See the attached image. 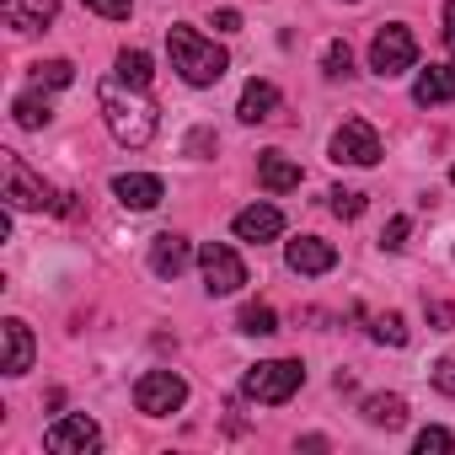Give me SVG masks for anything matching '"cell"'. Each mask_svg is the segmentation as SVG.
<instances>
[{
	"instance_id": "cell-17",
	"label": "cell",
	"mask_w": 455,
	"mask_h": 455,
	"mask_svg": "<svg viewBox=\"0 0 455 455\" xmlns=\"http://www.w3.org/2000/svg\"><path fill=\"white\" fill-rule=\"evenodd\" d=\"M0 338H6V364H0V370H6V375H28L33 370V332H28V322H6V327H0Z\"/></svg>"
},
{
	"instance_id": "cell-1",
	"label": "cell",
	"mask_w": 455,
	"mask_h": 455,
	"mask_svg": "<svg viewBox=\"0 0 455 455\" xmlns=\"http://www.w3.org/2000/svg\"><path fill=\"white\" fill-rule=\"evenodd\" d=\"M97 108L113 129L118 145H150L156 140V102L145 97V86H129V81H102L97 86Z\"/></svg>"
},
{
	"instance_id": "cell-27",
	"label": "cell",
	"mask_w": 455,
	"mask_h": 455,
	"mask_svg": "<svg viewBox=\"0 0 455 455\" xmlns=\"http://www.w3.org/2000/svg\"><path fill=\"white\" fill-rule=\"evenodd\" d=\"M407 231H412V220H407V214H396L386 231H380V247H386V252H402V247H407Z\"/></svg>"
},
{
	"instance_id": "cell-18",
	"label": "cell",
	"mask_w": 455,
	"mask_h": 455,
	"mask_svg": "<svg viewBox=\"0 0 455 455\" xmlns=\"http://www.w3.org/2000/svg\"><path fill=\"white\" fill-rule=\"evenodd\" d=\"M274 108H279V86L274 81H247L242 86V102H236L242 124H263V118H274Z\"/></svg>"
},
{
	"instance_id": "cell-9",
	"label": "cell",
	"mask_w": 455,
	"mask_h": 455,
	"mask_svg": "<svg viewBox=\"0 0 455 455\" xmlns=\"http://www.w3.org/2000/svg\"><path fill=\"white\" fill-rule=\"evenodd\" d=\"M6 198H12V209H49V204H54L49 182H44L22 156H6Z\"/></svg>"
},
{
	"instance_id": "cell-21",
	"label": "cell",
	"mask_w": 455,
	"mask_h": 455,
	"mask_svg": "<svg viewBox=\"0 0 455 455\" xmlns=\"http://www.w3.org/2000/svg\"><path fill=\"white\" fill-rule=\"evenodd\" d=\"M12 113H17V124H22V129H44V124L54 118V108H49L44 97H17V102H12Z\"/></svg>"
},
{
	"instance_id": "cell-23",
	"label": "cell",
	"mask_w": 455,
	"mask_h": 455,
	"mask_svg": "<svg viewBox=\"0 0 455 455\" xmlns=\"http://www.w3.org/2000/svg\"><path fill=\"white\" fill-rule=\"evenodd\" d=\"M33 81L38 86H70L76 81V65L70 60H44V65H33Z\"/></svg>"
},
{
	"instance_id": "cell-33",
	"label": "cell",
	"mask_w": 455,
	"mask_h": 455,
	"mask_svg": "<svg viewBox=\"0 0 455 455\" xmlns=\"http://www.w3.org/2000/svg\"><path fill=\"white\" fill-rule=\"evenodd\" d=\"M450 182H455V166H450Z\"/></svg>"
},
{
	"instance_id": "cell-26",
	"label": "cell",
	"mask_w": 455,
	"mask_h": 455,
	"mask_svg": "<svg viewBox=\"0 0 455 455\" xmlns=\"http://www.w3.org/2000/svg\"><path fill=\"white\" fill-rule=\"evenodd\" d=\"M375 338L391 343V348H402V343H407V322H402L396 311H386V316H375Z\"/></svg>"
},
{
	"instance_id": "cell-29",
	"label": "cell",
	"mask_w": 455,
	"mask_h": 455,
	"mask_svg": "<svg viewBox=\"0 0 455 455\" xmlns=\"http://www.w3.org/2000/svg\"><path fill=\"white\" fill-rule=\"evenodd\" d=\"M86 12H97V17H108V22H124V17L134 12V0H86Z\"/></svg>"
},
{
	"instance_id": "cell-25",
	"label": "cell",
	"mask_w": 455,
	"mask_h": 455,
	"mask_svg": "<svg viewBox=\"0 0 455 455\" xmlns=\"http://www.w3.org/2000/svg\"><path fill=\"white\" fill-rule=\"evenodd\" d=\"M322 70H327V76H348V70H354V54H348V44H343V38H332V44H327Z\"/></svg>"
},
{
	"instance_id": "cell-13",
	"label": "cell",
	"mask_w": 455,
	"mask_h": 455,
	"mask_svg": "<svg viewBox=\"0 0 455 455\" xmlns=\"http://www.w3.org/2000/svg\"><path fill=\"white\" fill-rule=\"evenodd\" d=\"M0 12H6V28L17 33H38L60 17V0H0Z\"/></svg>"
},
{
	"instance_id": "cell-14",
	"label": "cell",
	"mask_w": 455,
	"mask_h": 455,
	"mask_svg": "<svg viewBox=\"0 0 455 455\" xmlns=\"http://www.w3.org/2000/svg\"><path fill=\"white\" fill-rule=\"evenodd\" d=\"M412 102H418V108L455 102V65H428V70L412 81Z\"/></svg>"
},
{
	"instance_id": "cell-3",
	"label": "cell",
	"mask_w": 455,
	"mask_h": 455,
	"mask_svg": "<svg viewBox=\"0 0 455 455\" xmlns=\"http://www.w3.org/2000/svg\"><path fill=\"white\" fill-rule=\"evenodd\" d=\"M300 386H306V364H300V359H263V364H252V370L242 375V391H247L252 402H263V407L290 402Z\"/></svg>"
},
{
	"instance_id": "cell-16",
	"label": "cell",
	"mask_w": 455,
	"mask_h": 455,
	"mask_svg": "<svg viewBox=\"0 0 455 455\" xmlns=\"http://www.w3.org/2000/svg\"><path fill=\"white\" fill-rule=\"evenodd\" d=\"M188 263H193V252H188V242H182V236H172V231H166V236H156V242H150V274H156V279H177Z\"/></svg>"
},
{
	"instance_id": "cell-15",
	"label": "cell",
	"mask_w": 455,
	"mask_h": 455,
	"mask_svg": "<svg viewBox=\"0 0 455 455\" xmlns=\"http://www.w3.org/2000/svg\"><path fill=\"white\" fill-rule=\"evenodd\" d=\"M300 177H306V172H300L290 156H279V150H263V156H258V182H263L268 193H295Z\"/></svg>"
},
{
	"instance_id": "cell-6",
	"label": "cell",
	"mask_w": 455,
	"mask_h": 455,
	"mask_svg": "<svg viewBox=\"0 0 455 455\" xmlns=\"http://www.w3.org/2000/svg\"><path fill=\"white\" fill-rule=\"evenodd\" d=\"M198 268H204V290L209 295H236L247 284V263L225 247V242H204L198 247Z\"/></svg>"
},
{
	"instance_id": "cell-8",
	"label": "cell",
	"mask_w": 455,
	"mask_h": 455,
	"mask_svg": "<svg viewBox=\"0 0 455 455\" xmlns=\"http://www.w3.org/2000/svg\"><path fill=\"white\" fill-rule=\"evenodd\" d=\"M44 444H49L54 455H97V450H102V428H97L86 412H70V418H60V423L44 434Z\"/></svg>"
},
{
	"instance_id": "cell-10",
	"label": "cell",
	"mask_w": 455,
	"mask_h": 455,
	"mask_svg": "<svg viewBox=\"0 0 455 455\" xmlns=\"http://www.w3.org/2000/svg\"><path fill=\"white\" fill-rule=\"evenodd\" d=\"M284 263H290V274L316 279V274H332V268H338V247L322 242V236H295V242L284 247Z\"/></svg>"
},
{
	"instance_id": "cell-12",
	"label": "cell",
	"mask_w": 455,
	"mask_h": 455,
	"mask_svg": "<svg viewBox=\"0 0 455 455\" xmlns=\"http://www.w3.org/2000/svg\"><path fill=\"white\" fill-rule=\"evenodd\" d=\"M113 193H118L124 209H156V204L166 198L161 177H145V172H118V177H113Z\"/></svg>"
},
{
	"instance_id": "cell-19",
	"label": "cell",
	"mask_w": 455,
	"mask_h": 455,
	"mask_svg": "<svg viewBox=\"0 0 455 455\" xmlns=\"http://www.w3.org/2000/svg\"><path fill=\"white\" fill-rule=\"evenodd\" d=\"M364 418L375 428H402L407 423V402L402 396H364Z\"/></svg>"
},
{
	"instance_id": "cell-4",
	"label": "cell",
	"mask_w": 455,
	"mask_h": 455,
	"mask_svg": "<svg viewBox=\"0 0 455 455\" xmlns=\"http://www.w3.org/2000/svg\"><path fill=\"white\" fill-rule=\"evenodd\" d=\"M412 65H418V38H412L402 22L380 28L375 44H370V70L391 81V76H402V70H412Z\"/></svg>"
},
{
	"instance_id": "cell-2",
	"label": "cell",
	"mask_w": 455,
	"mask_h": 455,
	"mask_svg": "<svg viewBox=\"0 0 455 455\" xmlns=\"http://www.w3.org/2000/svg\"><path fill=\"white\" fill-rule=\"evenodd\" d=\"M166 49H172V70L188 86H214L225 70H231V54H225L214 38H198L193 28H166Z\"/></svg>"
},
{
	"instance_id": "cell-31",
	"label": "cell",
	"mask_w": 455,
	"mask_h": 455,
	"mask_svg": "<svg viewBox=\"0 0 455 455\" xmlns=\"http://www.w3.org/2000/svg\"><path fill=\"white\" fill-rule=\"evenodd\" d=\"M214 28L220 33H242V12H214Z\"/></svg>"
},
{
	"instance_id": "cell-7",
	"label": "cell",
	"mask_w": 455,
	"mask_h": 455,
	"mask_svg": "<svg viewBox=\"0 0 455 455\" xmlns=\"http://www.w3.org/2000/svg\"><path fill=\"white\" fill-rule=\"evenodd\" d=\"M332 161H338V166H375V161H380V134H375L364 118H348V124L332 134Z\"/></svg>"
},
{
	"instance_id": "cell-28",
	"label": "cell",
	"mask_w": 455,
	"mask_h": 455,
	"mask_svg": "<svg viewBox=\"0 0 455 455\" xmlns=\"http://www.w3.org/2000/svg\"><path fill=\"white\" fill-rule=\"evenodd\" d=\"M455 439H450V428H423L418 434V455H444Z\"/></svg>"
},
{
	"instance_id": "cell-30",
	"label": "cell",
	"mask_w": 455,
	"mask_h": 455,
	"mask_svg": "<svg viewBox=\"0 0 455 455\" xmlns=\"http://www.w3.org/2000/svg\"><path fill=\"white\" fill-rule=\"evenodd\" d=\"M434 386H439L444 396H455V354H444V359L434 364Z\"/></svg>"
},
{
	"instance_id": "cell-24",
	"label": "cell",
	"mask_w": 455,
	"mask_h": 455,
	"mask_svg": "<svg viewBox=\"0 0 455 455\" xmlns=\"http://www.w3.org/2000/svg\"><path fill=\"white\" fill-rule=\"evenodd\" d=\"M327 198H332V214H338V220H359V214H364V193H359V188H332Z\"/></svg>"
},
{
	"instance_id": "cell-11",
	"label": "cell",
	"mask_w": 455,
	"mask_h": 455,
	"mask_svg": "<svg viewBox=\"0 0 455 455\" xmlns=\"http://www.w3.org/2000/svg\"><path fill=\"white\" fill-rule=\"evenodd\" d=\"M279 231H284V214H279L274 204H247V209L236 214V242L263 247V242H274Z\"/></svg>"
},
{
	"instance_id": "cell-32",
	"label": "cell",
	"mask_w": 455,
	"mask_h": 455,
	"mask_svg": "<svg viewBox=\"0 0 455 455\" xmlns=\"http://www.w3.org/2000/svg\"><path fill=\"white\" fill-rule=\"evenodd\" d=\"M444 44H450V54H455V0L444 6Z\"/></svg>"
},
{
	"instance_id": "cell-22",
	"label": "cell",
	"mask_w": 455,
	"mask_h": 455,
	"mask_svg": "<svg viewBox=\"0 0 455 455\" xmlns=\"http://www.w3.org/2000/svg\"><path fill=\"white\" fill-rule=\"evenodd\" d=\"M242 332H252V338H274V332H279L274 306H247V311H242Z\"/></svg>"
},
{
	"instance_id": "cell-5",
	"label": "cell",
	"mask_w": 455,
	"mask_h": 455,
	"mask_svg": "<svg viewBox=\"0 0 455 455\" xmlns=\"http://www.w3.org/2000/svg\"><path fill=\"white\" fill-rule=\"evenodd\" d=\"M182 402H188V380L172 375V370H145V375L134 380V407L150 412V418H166V412H177Z\"/></svg>"
},
{
	"instance_id": "cell-20",
	"label": "cell",
	"mask_w": 455,
	"mask_h": 455,
	"mask_svg": "<svg viewBox=\"0 0 455 455\" xmlns=\"http://www.w3.org/2000/svg\"><path fill=\"white\" fill-rule=\"evenodd\" d=\"M118 81L150 86V54H145V49H124V54H118Z\"/></svg>"
}]
</instances>
